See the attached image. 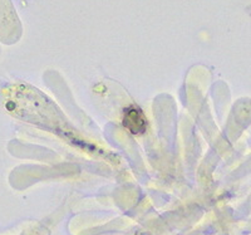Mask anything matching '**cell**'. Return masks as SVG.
<instances>
[{"mask_svg": "<svg viewBox=\"0 0 251 235\" xmlns=\"http://www.w3.org/2000/svg\"><path fill=\"white\" fill-rule=\"evenodd\" d=\"M122 124L133 135H141L147 129V120H146L143 112L136 106L126 109Z\"/></svg>", "mask_w": 251, "mask_h": 235, "instance_id": "6da1fadb", "label": "cell"}]
</instances>
